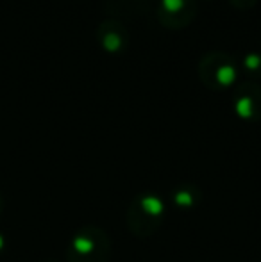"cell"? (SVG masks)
<instances>
[{
  "label": "cell",
  "instance_id": "obj_1",
  "mask_svg": "<svg viewBox=\"0 0 261 262\" xmlns=\"http://www.w3.org/2000/svg\"><path fill=\"white\" fill-rule=\"evenodd\" d=\"M234 77H236V72H234V70L231 68V66H224V68H220L218 80L224 84V86H229V84L234 80Z\"/></svg>",
  "mask_w": 261,
  "mask_h": 262
},
{
  "label": "cell",
  "instance_id": "obj_2",
  "mask_svg": "<svg viewBox=\"0 0 261 262\" xmlns=\"http://www.w3.org/2000/svg\"><path fill=\"white\" fill-rule=\"evenodd\" d=\"M185 6V0H163V7L168 13H177Z\"/></svg>",
  "mask_w": 261,
  "mask_h": 262
},
{
  "label": "cell",
  "instance_id": "obj_3",
  "mask_svg": "<svg viewBox=\"0 0 261 262\" xmlns=\"http://www.w3.org/2000/svg\"><path fill=\"white\" fill-rule=\"evenodd\" d=\"M259 62H261V59H259V55H256V54H251L245 57V66H247L249 70H256L259 66Z\"/></svg>",
  "mask_w": 261,
  "mask_h": 262
},
{
  "label": "cell",
  "instance_id": "obj_4",
  "mask_svg": "<svg viewBox=\"0 0 261 262\" xmlns=\"http://www.w3.org/2000/svg\"><path fill=\"white\" fill-rule=\"evenodd\" d=\"M236 109L240 114H247V109H251V102H247V98H244V100L238 102Z\"/></svg>",
  "mask_w": 261,
  "mask_h": 262
},
{
  "label": "cell",
  "instance_id": "obj_5",
  "mask_svg": "<svg viewBox=\"0 0 261 262\" xmlns=\"http://www.w3.org/2000/svg\"><path fill=\"white\" fill-rule=\"evenodd\" d=\"M4 250V239H2V235H0V252Z\"/></svg>",
  "mask_w": 261,
  "mask_h": 262
},
{
  "label": "cell",
  "instance_id": "obj_6",
  "mask_svg": "<svg viewBox=\"0 0 261 262\" xmlns=\"http://www.w3.org/2000/svg\"><path fill=\"white\" fill-rule=\"evenodd\" d=\"M2 207H4V204H2V196H0V214H2Z\"/></svg>",
  "mask_w": 261,
  "mask_h": 262
}]
</instances>
